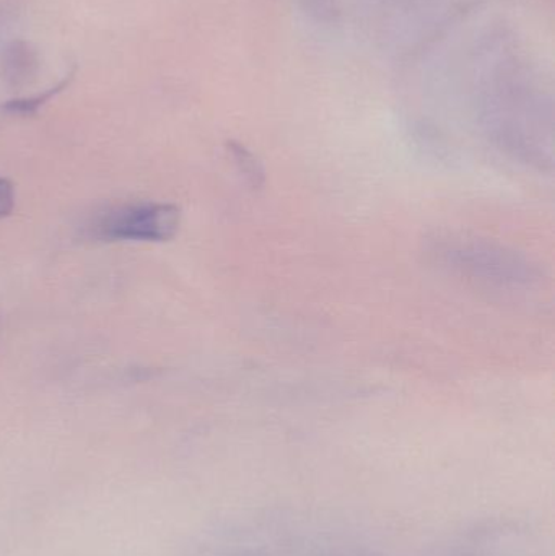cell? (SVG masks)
<instances>
[{
	"mask_svg": "<svg viewBox=\"0 0 555 556\" xmlns=\"http://www.w3.org/2000/svg\"><path fill=\"white\" fill-rule=\"evenodd\" d=\"M181 214L173 204L121 205L98 215L90 224V235L101 241L172 240L179 230Z\"/></svg>",
	"mask_w": 555,
	"mask_h": 556,
	"instance_id": "cell-1",
	"label": "cell"
},
{
	"mask_svg": "<svg viewBox=\"0 0 555 556\" xmlns=\"http://www.w3.org/2000/svg\"><path fill=\"white\" fill-rule=\"evenodd\" d=\"M15 205V188L9 179L0 178V218L7 217Z\"/></svg>",
	"mask_w": 555,
	"mask_h": 556,
	"instance_id": "cell-2",
	"label": "cell"
}]
</instances>
